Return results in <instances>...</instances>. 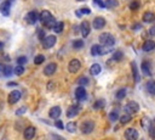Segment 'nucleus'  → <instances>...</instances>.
I'll return each mask as SVG.
<instances>
[{
	"label": "nucleus",
	"instance_id": "obj_25",
	"mask_svg": "<svg viewBox=\"0 0 155 140\" xmlns=\"http://www.w3.org/2000/svg\"><path fill=\"white\" fill-rule=\"evenodd\" d=\"M63 28H64V23H63V22H57L52 29H54L55 33H58V34H59V33L63 32Z\"/></svg>",
	"mask_w": 155,
	"mask_h": 140
},
{
	"label": "nucleus",
	"instance_id": "obj_34",
	"mask_svg": "<svg viewBox=\"0 0 155 140\" xmlns=\"http://www.w3.org/2000/svg\"><path fill=\"white\" fill-rule=\"evenodd\" d=\"M3 72H4V74H5L6 77H10V76L14 73V68H12L11 66H5L4 69H3Z\"/></svg>",
	"mask_w": 155,
	"mask_h": 140
},
{
	"label": "nucleus",
	"instance_id": "obj_43",
	"mask_svg": "<svg viewBox=\"0 0 155 140\" xmlns=\"http://www.w3.org/2000/svg\"><path fill=\"white\" fill-rule=\"evenodd\" d=\"M138 7H139V3L138 1H132L130 4V9L133 10V11H135V10H138Z\"/></svg>",
	"mask_w": 155,
	"mask_h": 140
},
{
	"label": "nucleus",
	"instance_id": "obj_44",
	"mask_svg": "<svg viewBox=\"0 0 155 140\" xmlns=\"http://www.w3.org/2000/svg\"><path fill=\"white\" fill-rule=\"evenodd\" d=\"M55 127L58 128V129H63L64 126H63V122L61 121V119H56V122H55Z\"/></svg>",
	"mask_w": 155,
	"mask_h": 140
},
{
	"label": "nucleus",
	"instance_id": "obj_30",
	"mask_svg": "<svg viewBox=\"0 0 155 140\" xmlns=\"http://www.w3.org/2000/svg\"><path fill=\"white\" fill-rule=\"evenodd\" d=\"M66 128H67V131L69 133H74L76 131V123L75 122H68V124L66 126Z\"/></svg>",
	"mask_w": 155,
	"mask_h": 140
},
{
	"label": "nucleus",
	"instance_id": "obj_2",
	"mask_svg": "<svg viewBox=\"0 0 155 140\" xmlns=\"http://www.w3.org/2000/svg\"><path fill=\"white\" fill-rule=\"evenodd\" d=\"M80 129H81V132L84 133V134H90L95 129V122L90 121V119L84 121V122H82V124L80 126Z\"/></svg>",
	"mask_w": 155,
	"mask_h": 140
},
{
	"label": "nucleus",
	"instance_id": "obj_12",
	"mask_svg": "<svg viewBox=\"0 0 155 140\" xmlns=\"http://www.w3.org/2000/svg\"><path fill=\"white\" fill-rule=\"evenodd\" d=\"M141 69L144 76H151V65L149 61H143L142 62V66H141Z\"/></svg>",
	"mask_w": 155,
	"mask_h": 140
},
{
	"label": "nucleus",
	"instance_id": "obj_26",
	"mask_svg": "<svg viewBox=\"0 0 155 140\" xmlns=\"http://www.w3.org/2000/svg\"><path fill=\"white\" fill-rule=\"evenodd\" d=\"M56 23H57V22H56V19H55L54 17H51V18L47 19L46 22H44L43 25H44V27H46V28H54Z\"/></svg>",
	"mask_w": 155,
	"mask_h": 140
},
{
	"label": "nucleus",
	"instance_id": "obj_40",
	"mask_svg": "<svg viewBox=\"0 0 155 140\" xmlns=\"http://www.w3.org/2000/svg\"><path fill=\"white\" fill-rule=\"evenodd\" d=\"M27 61H28V60H27L26 56H19V57L17 58V64H18L19 66H23L24 64H27Z\"/></svg>",
	"mask_w": 155,
	"mask_h": 140
},
{
	"label": "nucleus",
	"instance_id": "obj_15",
	"mask_svg": "<svg viewBox=\"0 0 155 140\" xmlns=\"http://www.w3.org/2000/svg\"><path fill=\"white\" fill-rule=\"evenodd\" d=\"M92 26H94L95 29H102L106 26V19L103 17H96L94 19V22H92Z\"/></svg>",
	"mask_w": 155,
	"mask_h": 140
},
{
	"label": "nucleus",
	"instance_id": "obj_42",
	"mask_svg": "<svg viewBox=\"0 0 155 140\" xmlns=\"http://www.w3.org/2000/svg\"><path fill=\"white\" fill-rule=\"evenodd\" d=\"M149 135L151 136L153 140H155V126H153V124L149 127Z\"/></svg>",
	"mask_w": 155,
	"mask_h": 140
},
{
	"label": "nucleus",
	"instance_id": "obj_39",
	"mask_svg": "<svg viewBox=\"0 0 155 140\" xmlns=\"http://www.w3.org/2000/svg\"><path fill=\"white\" fill-rule=\"evenodd\" d=\"M141 123H142L143 128H148V129H149V127L151 126V124H150V119H148L147 117H144V118L142 119V122H141Z\"/></svg>",
	"mask_w": 155,
	"mask_h": 140
},
{
	"label": "nucleus",
	"instance_id": "obj_21",
	"mask_svg": "<svg viewBox=\"0 0 155 140\" xmlns=\"http://www.w3.org/2000/svg\"><path fill=\"white\" fill-rule=\"evenodd\" d=\"M91 55L92 56H97V55H102V45L95 44L91 48Z\"/></svg>",
	"mask_w": 155,
	"mask_h": 140
},
{
	"label": "nucleus",
	"instance_id": "obj_14",
	"mask_svg": "<svg viewBox=\"0 0 155 140\" xmlns=\"http://www.w3.org/2000/svg\"><path fill=\"white\" fill-rule=\"evenodd\" d=\"M56 69H57V65L55 62H51L44 68V74L45 76H52L56 72Z\"/></svg>",
	"mask_w": 155,
	"mask_h": 140
},
{
	"label": "nucleus",
	"instance_id": "obj_27",
	"mask_svg": "<svg viewBox=\"0 0 155 140\" xmlns=\"http://www.w3.org/2000/svg\"><path fill=\"white\" fill-rule=\"evenodd\" d=\"M126 93H127V92H126V89H125V88H121L120 90H118V92H116L115 97H116L118 100H122L124 97L126 96Z\"/></svg>",
	"mask_w": 155,
	"mask_h": 140
},
{
	"label": "nucleus",
	"instance_id": "obj_19",
	"mask_svg": "<svg viewBox=\"0 0 155 140\" xmlns=\"http://www.w3.org/2000/svg\"><path fill=\"white\" fill-rule=\"evenodd\" d=\"M143 21L146 23H150V22H154L155 21V14L148 11V12H144L143 15Z\"/></svg>",
	"mask_w": 155,
	"mask_h": 140
},
{
	"label": "nucleus",
	"instance_id": "obj_31",
	"mask_svg": "<svg viewBox=\"0 0 155 140\" xmlns=\"http://www.w3.org/2000/svg\"><path fill=\"white\" fill-rule=\"evenodd\" d=\"M122 57H124V54H122V51H120V50L115 51V53H114V55H113V60H114V61H116V62L121 61Z\"/></svg>",
	"mask_w": 155,
	"mask_h": 140
},
{
	"label": "nucleus",
	"instance_id": "obj_36",
	"mask_svg": "<svg viewBox=\"0 0 155 140\" xmlns=\"http://www.w3.org/2000/svg\"><path fill=\"white\" fill-rule=\"evenodd\" d=\"M78 84H79V87L87 85V84H89V79H87L86 77H80V78L78 79Z\"/></svg>",
	"mask_w": 155,
	"mask_h": 140
},
{
	"label": "nucleus",
	"instance_id": "obj_5",
	"mask_svg": "<svg viewBox=\"0 0 155 140\" xmlns=\"http://www.w3.org/2000/svg\"><path fill=\"white\" fill-rule=\"evenodd\" d=\"M125 138H126V140H137L138 139V132L136 131V129H133V128H129V129H126L125 131Z\"/></svg>",
	"mask_w": 155,
	"mask_h": 140
},
{
	"label": "nucleus",
	"instance_id": "obj_16",
	"mask_svg": "<svg viewBox=\"0 0 155 140\" xmlns=\"http://www.w3.org/2000/svg\"><path fill=\"white\" fill-rule=\"evenodd\" d=\"M61 113H62L61 107H59V106H54L50 110L49 116H50L51 118H54V119H58V117L61 116Z\"/></svg>",
	"mask_w": 155,
	"mask_h": 140
},
{
	"label": "nucleus",
	"instance_id": "obj_48",
	"mask_svg": "<svg viewBox=\"0 0 155 140\" xmlns=\"http://www.w3.org/2000/svg\"><path fill=\"white\" fill-rule=\"evenodd\" d=\"M149 34L153 35V37H155V26L150 27V29H149Z\"/></svg>",
	"mask_w": 155,
	"mask_h": 140
},
{
	"label": "nucleus",
	"instance_id": "obj_20",
	"mask_svg": "<svg viewBox=\"0 0 155 140\" xmlns=\"http://www.w3.org/2000/svg\"><path fill=\"white\" fill-rule=\"evenodd\" d=\"M101 71H102V67H101V65H98V64H94V65L91 66V68H90V73H91L92 76L99 74Z\"/></svg>",
	"mask_w": 155,
	"mask_h": 140
},
{
	"label": "nucleus",
	"instance_id": "obj_35",
	"mask_svg": "<svg viewBox=\"0 0 155 140\" xmlns=\"http://www.w3.org/2000/svg\"><path fill=\"white\" fill-rule=\"evenodd\" d=\"M45 61V56L44 55H36L35 58H34V64L35 65H41Z\"/></svg>",
	"mask_w": 155,
	"mask_h": 140
},
{
	"label": "nucleus",
	"instance_id": "obj_47",
	"mask_svg": "<svg viewBox=\"0 0 155 140\" xmlns=\"http://www.w3.org/2000/svg\"><path fill=\"white\" fill-rule=\"evenodd\" d=\"M95 4L98 5L99 7H106V3H104V1H101V0H96Z\"/></svg>",
	"mask_w": 155,
	"mask_h": 140
},
{
	"label": "nucleus",
	"instance_id": "obj_1",
	"mask_svg": "<svg viewBox=\"0 0 155 140\" xmlns=\"http://www.w3.org/2000/svg\"><path fill=\"white\" fill-rule=\"evenodd\" d=\"M98 39H99V43L102 45L107 46V48H110V46H113L115 44V38L113 37L110 33H102Z\"/></svg>",
	"mask_w": 155,
	"mask_h": 140
},
{
	"label": "nucleus",
	"instance_id": "obj_49",
	"mask_svg": "<svg viewBox=\"0 0 155 140\" xmlns=\"http://www.w3.org/2000/svg\"><path fill=\"white\" fill-rule=\"evenodd\" d=\"M132 28H133V31H139V29H142V26L137 23V25H135V26H133Z\"/></svg>",
	"mask_w": 155,
	"mask_h": 140
},
{
	"label": "nucleus",
	"instance_id": "obj_4",
	"mask_svg": "<svg viewBox=\"0 0 155 140\" xmlns=\"http://www.w3.org/2000/svg\"><path fill=\"white\" fill-rule=\"evenodd\" d=\"M55 44H56V37L55 35H47L43 40L44 49H51Z\"/></svg>",
	"mask_w": 155,
	"mask_h": 140
},
{
	"label": "nucleus",
	"instance_id": "obj_6",
	"mask_svg": "<svg viewBox=\"0 0 155 140\" xmlns=\"http://www.w3.org/2000/svg\"><path fill=\"white\" fill-rule=\"evenodd\" d=\"M81 68V62L76 58H73L71 61L69 62V72L70 73H76L79 69Z\"/></svg>",
	"mask_w": 155,
	"mask_h": 140
},
{
	"label": "nucleus",
	"instance_id": "obj_18",
	"mask_svg": "<svg viewBox=\"0 0 155 140\" xmlns=\"http://www.w3.org/2000/svg\"><path fill=\"white\" fill-rule=\"evenodd\" d=\"M10 7H11V3H10L9 0H6V1H4L1 4V6H0V11H1V14L4 16H9L10 15Z\"/></svg>",
	"mask_w": 155,
	"mask_h": 140
},
{
	"label": "nucleus",
	"instance_id": "obj_46",
	"mask_svg": "<svg viewBox=\"0 0 155 140\" xmlns=\"http://www.w3.org/2000/svg\"><path fill=\"white\" fill-rule=\"evenodd\" d=\"M26 111H27V108H26V106H23V107L21 108V110H17V111H16V115H17V116H19V115H23Z\"/></svg>",
	"mask_w": 155,
	"mask_h": 140
},
{
	"label": "nucleus",
	"instance_id": "obj_53",
	"mask_svg": "<svg viewBox=\"0 0 155 140\" xmlns=\"http://www.w3.org/2000/svg\"><path fill=\"white\" fill-rule=\"evenodd\" d=\"M3 46H4V43H1V42H0V50L3 49Z\"/></svg>",
	"mask_w": 155,
	"mask_h": 140
},
{
	"label": "nucleus",
	"instance_id": "obj_7",
	"mask_svg": "<svg viewBox=\"0 0 155 140\" xmlns=\"http://www.w3.org/2000/svg\"><path fill=\"white\" fill-rule=\"evenodd\" d=\"M21 97H22V94H21V92H18V90L11 92V93L9 94V104H11V105L16 104L17 101H19Z\"/></svg>",
	"mask_w": 155,
	"mask_h": 140
},
{
	"label": "nucleus",
	"instance_id": "obj_32",
	"mask_svg": "<svg viewBox=\"0 0 155 140\" xmlns=\"http://www.w3.org/2000/svg\"><path fill=\"white\" fill-rule=\"evenodd\" d=\"M84 40H81V39H76V40L73 42V48L74 49H81V48H84Z\"/></svg>",
	"mask_w": 155,
	"mask_h": 140
},
{
	"label": "nucleus",
	"instance_id": "obj_50",
	"mask_svg": "<svg viewBox=\"0 0 155 140\" xmlns=\"http://www.w3.org/2000/svg\"><path fill=\"white\" fill-rule=\"evenodd\" d=\"M7 87H17V83H15V82H9L7 83Z\"/></svg>",
	"mask_w": 155,
	"mask_h": 140
},
{
	"label": "nucleus",
	"instance_id": "obj_54",
	"mask_svg": "<svg viewBox=\"0 0 155 140\" xmlns=\"http://www.w3.org/2000/svg\"><path fill=\"white\" fill-rule=\"evenodd\" d=\"M0 69H4V68H3V66H1V65H0Z\"/></svg>",
	"mask_w": 155,
	"mask_h": 140
},
{
	"label": "nucleus",
	"instance_id": "obj_8",
	"mask_svg": "<svg viewBox=\"0 0 155 140\" xmlns=\"http://www.w3.org/2000/svg\"><path fill=\"white\" fill-rule=\"evenodd\" d=\"M26 19H27V22H28L29 25H35V23L38 22V19H39V15H38V12H35V11H30V12L27 14Z\"/></svg>",
	"mask_w": 155,
	"mask_h": 140
},
{
	"label": "nucleus",
	"instance_id": "obj_28",
	"mask_svg": "<svg viewBox=\"0 0 155 140\" xmlns=\"http://www.w3.org/2000/svg\"><path fill=\"white\" fill-rule=\"evenodd\" d=\"M106 106V101L103 99H99V100H97V101L94 104V108L95 110H101V108H103Z\"/></svg>",
	"mask_w": 155,
	"mask_h": 140
},
{
	"label": "nucleus",
	"instance_id": "obj_9",
	"mask_svg": "<svg viewBox=\"0 0 155 140\" xmlns=\"http://www.w3.org/2000/svg\"><path fill=\"white\" fill-rule=\"evenodd\" d=\"M86 96H87V93H86V89L84 87H79L75 89V97L78 100H80V101L81 100H85Z\"/></svg>",
	"mask_w": 155,
	"mask_h": 140
},
{
	"label": "nucleus",
	"instance_id": "obj_10",
	"mask_svg": "<svg viewBox=\"0 0 155 140\" xmlns=\"http://www.w3.org/2000/svg\"><path fill=\"white\" fill-rule=\"evenodd\" d=\"M79 112H80V106L73 105V106L68 107V110H67V117L68 118H73L75 116H78Z\"/></svg>",
	"mask_w": 155,
	"mask_h": 140
},
{
	"label": "nucleus",
	"instance_id": "obj_52",
	"mask_svg": "<svg viewBox=\"0 0 155 140\" xmlns=\"http://www.w3.org/2000/svg\"><path fill=\"white\" fill-rule=\"evenodd\" d=\"M75 15H76L78 17H81V12H80V10H78V11L75 12Z\"/></svg>",
	"mask_w": 155,
	"mask_h": 140
},
{
	"label": "nucleus",
	"instance_id": "obj_29",
	"mask_svg": "<svg viewBox=\"0 0 155 140\" xmlns=\"http://www.w3.org/2000/svg\"><path fill=\"white\" fill-rule=\"evenodd\" d=\"M120 122H121V124H126V123H129L131 119H132V117H131V115H127V113H125V115H122L120 118Z\"/></svg>",
	"mask_w": 155,
	"mask_h": 140
},
{
	"label": "nucleus",
	"instance_id": "obj_13",
	"mask_svg": "<svg viewBox=\"0 0 155 140\" xmlns=\"http://www.w3.org/2000/svg\"><path fill=\"white\" fill-rule=\"evenodd\" d=\"M80 29H81V34L84 38H86L90 32H91V28H90V23L87 21H82V23L80 25Z\"/></svg>",
	"mask_w": 155,
	"mask_h": 140
},
{
	"label": "nucleus",
	"instance_id": "obj_41",
	"mask_svg": "<svg viewBox=\"0 0 155 140\" xmlns=\"http://www.w3.org/2000/svg\"><path fill=\"white\" fill-rule=\"evenodd\" d=\"M38 38L40 39L41 42H43L44 39L46 38V35H45V31H44V29H39V31H38Z\"/></svg>",
	"mask_w": 155,
	"mask_h": 140
},
{
	"label": "nucleus",
	"instance_id": "obj_33",
	"mask_svg": "<svg viewBox=\"0 0 155 140\" xmlns=\"http://www.w3.org/2000/svg\"><path fill=\"white\" fill-rule=\"evenodd\" d=\"M14 73H15L16 76H22V74L24 73V67L18 65L17 67H15V68H14Z\"/></svg>",
	"mask_w": 155,
	"mask_h": 140
},
{
	"label": "nucleus",
	"instance_id": "obj_37",
	"mask_svg": "<svg viewBox=\"0 0 155 140\" xmlns=\"http://www.w3.org/2000/svg\"><path fill=\"white\" fill-rule=\"evenodd\" d=\"M116 6H118V1H115V0H107L106 1V7L113 9V7H116Z\"/></svg>",
	"mask_w": 155,
	"mask_h": 140
},
{
	"label": "nucleus",
	"instance_id": "obj_45",
	"mask_svg": "<svg viewBox=\"0 0 155 140\" xmlns=\"http://www.w3.org/2000/svg\"><path fill=\"white\" fill-rule=\"evenodd\" d=\"M80 12H81V15H89V14H91V10L89 7H82V9H80Z\"/></svg>",
	"mask_w": 155,
	"mask_h": 140
},
{
	"label": "nucleus",
	"instance_id": "obj_24",
	"mask_svg": "<svg viewBox=\"0 0 155 140\" xmlns=\"http://www.w3.org/2000/svg\"><path fill=\"white\" fill-rule=\"evenodd\" d=\"M147 92L151 95H155V81H149L147 83Z\"/></svg>",
	"mask_w": 155,
	"mask_h": 140
},
{
	"label": "nucleus",
	"instance_id": "obj_51",
	"mask_svg": "<svg viewBox=\"0 0 155 140\" xmlns=\"http://www.w3.org/2000/svg\"><path fill=\"white\" fill-rule=\"evenodd\" d=\"M52 136H55V139H56V140H64V139H63V138H61V136H59V135H58V136H57V135H55V134H54V135H52Z\"/></svg>",
	"mask_w": 155,
	"mask_h": 140
},
{
	"label": "nucleus",
	"instance_id": "obj_17",
	"mask_svg": "<svg viewBox=\"0 0 155 140\" xmlns=\"http://www.w3.org/2000/svg\"><path fill=\"white\" fill-rule=\"evenodd\" d=\"M142 49L144 50V51H147V53L151 51V50L155 49V42L151 40V39H148V40H146V42H144V44L142 45Z\"/></svg>",
	"mask_w": 155,
	"mask_h": 140
},
{
	"label": "nucleus",
	"instance_id": "obj_3",
	"mask_svg": "<svg viewBox=\"0 0 155 140\" xmlns=\"http://www.w3.org/2000/svg\"><path fill=\"white\" fill-rule=\"evenodd\" d=\"M139 111V105L136 101H130L126 104L125 106V112L127 115H133V113H137Z\"/></svg>",
	"mask_w": 155,
	"mask_h": 140
},
{
	"label": "nucleus",
	"instance_id": "obj_23",
	"mask_svg": "<svg viewBox=\"0 0 155 140\" xmlns=\"http://www.w3.org/2000/svg\"><path fill=\"white\" fill-rule=\"evenodd\" d=\"M131 67H132V73H133V78H135V82H139V74H138V68L136 62L133 61L131 62Z\"/></svg>",
	"mask_w": 155,
	"mask_h": 140
},
{
	"label": "nucleus",
	"instance_id": "obj_22",
	"mask_svg": "<svg viewBox=\"0 0 155 140\" xmlns=\"http://www.w3.org/2000/svg\"><path fill=\"white\" fill-rule=\"evenodd\" d=\"M52 17V15H51L49 11H46V10H44V11H41V14L39 15V19L41 21V23H44V22H46L49 18H51Z\"/></svg>",
	"mask_w": 155,
	"mask_h": 140
},
{
	"label": "nucleus",
	"instance_id": "obj_38",
	"mask_svg": "<svg viewBox=\"0 0 155 140\" xmlns=\"http://www.w3.org/2000/svg\"><path fill=\"white\" fill-rule=\"evenodd\" d=\"M120 117H119V115H118V112L116 111H113V112H110L109 113V119L111 122H115V121H118Z\"/></svg>",
	"mask_w": 155,
	"mask_h": 140
},
{
	"label": "nucleus",
	"instance_id": "obj_11",
	"mask_svg": "<svg viewBox=\"0 0 155 140\" xmlns=\"http://www.w3.org/2000/svg\"><path fill=\"white\" fill-rule=\"evenodd\" d=\"M35 127H28V128H26V131H24V133H23V136H24V139L26 140H32L34 136H35Z\"/></svg>",
	"mask_w": 155,
	"mask_h": 140
}]
</instances>
